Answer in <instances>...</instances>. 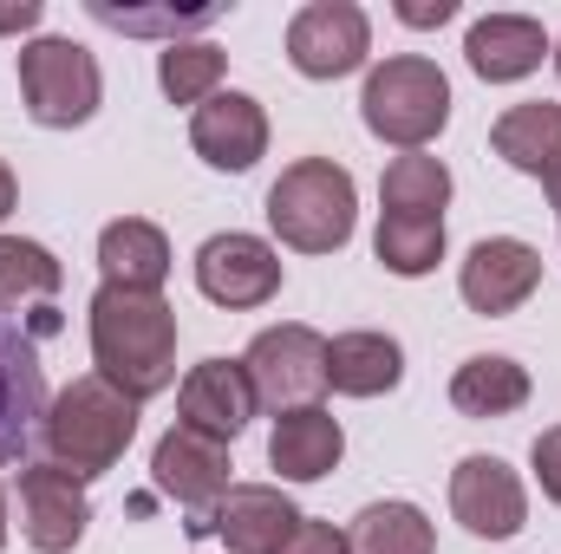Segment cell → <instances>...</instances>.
Here are the masks:
<instances>
[{
  "instance_id": "obj_12",
  "label": "cell",
  "mask_w": 561,
  "mask_h": 554,
  "mask_svg": "<svg viewBox=\"0 0 561 554\" xmlns=\"http://www.w3.org/2000/svg\"><path fill=\"white\" fill-rule=\"evenodd\" d=\"M450 516L477 542H510L529 522V489L503 457H463L450 470Z\"/></svg>"
},
{
  "instance_id": "obj_19",
  "label": "cell",
  "mask_w": 561,
  "mask_h": 554,
  "mask_svg": "<svg viewBox=\"0 0 561 554\" xmlns=\"http://www.w3.org/2000/svg\"><path fill=\"white\" fill-rule=\"evenodd\" d=\"M405 379V346L392 333H340L327 339V385L340 399H386Z\"/></svg>"
},
{
  "instance_id": "obj_34",
  "label": "cell",
  "mask_w": 561,
  "mask_h": 554,
  "mask_svg": "<svg viewBox=\"0 0 561 554\" xmlns=\"http://www.w3.org/2000/svg\"><path fill=\"white\" fill-rule=\"evenodd\" d=\"M0 549H7V489H0Z\"/></svg>"
},
{
  "instance_id": "obj_15",
  "label": "cell",
  "mask_w": 561,
  "mask_h": 554,
  "mask_svg": "<svg viewBox=\"0 0 561 554\" xmlns=\"http://www.w3.org/2000/svg\"><path fill=\"white\" fill-rule=\"evenodd\" d=\"M190 143H196V157L209 170H229V176L255 170L268 157V112H262V99L255 92H216L209 105L190 112Z\"/></svg>"
},
{
  "instance_id": "obj_14",
  "label": "cell",
  "mask_w": 561,
  "mask_h": 554,
  "mask_svg": "<svg viewBox=\"0 0 561 554\" xmlns=\"http://www.w3.org/2000/svg\"><path fill=\"white\" fill-rule=\"evenodd\" d=\"M255 412H262V405H255V385H249L242 359H222V353H216V359L190 366L183 385H176V424H190V430H203V437H216V443H236Z\"/></svg>"
},
{
  "instance_id": "obj_24",
  "label": "cell",
  "mask_w": 561,
  "mask_h": 554,
  "mask_svg": "<svg viewBox=\"0 0 561 554\" xmlns=\"http://www.w3.org/2000/svg\"><path fill=\"white\" fill-rule=\"evenodd\" d=\"M346 554H437V529L419 503H366L346 529Z\"/></svg>"
},
{
  "instance_id": "obj_23",
  "label": "cell",
  "mask_w": 561,
  "mask_h": 554,
  "mask_svg": "<svg viewBox=\"0 0 561 554\" xmlns=\"http://www.w3.org/2000/svg\"><path fill=\"white\" fill-rule=\"evenodd\" d=\"M59 255L46 242H26V235H0V313H53V293H59Z\"/></svg>"
},
{
  "instance_id": "obj_17",
  "label": "cell",
  "mask_w": 561,
  "mask_h": 554,
  "mask_svg": "<svg viewBox=\"0 0 561 554\" xmlns=\"http://www.w3.org/2000/svg\"><path fill=\"white\" fill-rule=\"evenodd\" d=\"M209 529L222 535L229 554H275L280 542L300 529V509L280 496L275 483H236V489L216 503Z\"/></svg>"
},
{
  "instance_id": "obj_1",
  "label": "cell",
  "mask_w": 561,
  "mask_h": 554,
  "mask_svg": "<svg viewBox=\"0 0 561 554\" xmlns=\"http://www.w3.org/2000/svg\"><path fill=\"white\" fill-rule=\"evenodd\" d=\"M85 313H92V366L105 385H118L138 405L176 385V307L163 293L105 280Z\"/></svg>"
},
{
  "instance_id": "obj_9",
  "label": "cell",
  "mask_w": 561,
  "mask_h": 554,
  "mask_svg": "<svg viewBox=\"0 0 561 554\" xmlns=\"http://www.w3.org/2000/svg\"><path fill=\"white\" fill-rule=\"evenodd\" d=\"M46 405L53 399H46L39 339L0 313V463H33V443L46 430Z\"/></svg>"
},
{
  "instance_id": "obj_7",
  "label": "cell",
  "mask_w": 561,
  "mask_h": 554,
  "mask_svg": "<svg viewBox=\"0 0 561 554\" xmlns=\"http://www.w3.org/2000/svg\"><path fill=\"white\" fill-rule=\"evenodd\" d=\"M229 470H236V463H229V443H216V437H203V430H190V424H170V430L157 437V450H150V476H157V489H163L170 503L190 509V535H203L209 516H216V503L236 489Z\"/></svg>"
},
{
  "instance_id": "obj_33",
  "label": "cell",
  "mask_w": 561,
  "mask_h": 554,
  "mask_svg": "<svg viewBox=\"0 0 561 554\" xmlns=\"http://www.w3.org/2000/svg\"><path fill=\"white\" fill-rule=\"evenodd\" d=\"M549 203H556V222H561V170L549 176Z\"/></svg>"
},
{
  "instance_id": "obj_11",
  "label": "cell",
  "mask_w": 561,
  "mask_h": 554,
  "mask_svg": "<svg viewBox=\"0 0 561 554\" xmlns=\"http://www.w3.org/2000/svg\"><path fill=\"white\" fill-rule=\"evenodd\" d=\"M85 483L59 463H20V535L33 554H72L85 542Z\"/></svg>"
},
{
  "instance_id": "obj_2",
  "label": "cell",
  "mask_w": 561,
  "mask_h": 554,
  "mask_svg": "<svg viewBox=\"0 0 561 554\" xmlns=\"http://www.w3.org/2000/svg\"><path fill=\"white\" fill-rule=\"evenodd\" d=\"M131 437H138V399H125V392L105 385L99 372L72 379V385L46 405V430H39L46 463L72 470L79 483L118 470L125 450H131Z\"/></svg>"
},
{
  "instance_id": "obj_29",
  "label": "cell",
  "mask_w": 561,
  "mask_h": 554,
  "mask_svg": "<svg viewBox=\"0 0 561 554\" xmlns=\"http://www.w3.org/2000/svg\"><path fill=\"white\" fill-rule=\"evenodd\" d=\"M275 554H346V535L333 529V522H313V516H300V529L280 542Z\"/></svg>"
},
{
  "instance_id": "obj_5",
  "label": "cell",
  "mask_w": 561,
  "mask_h": 554,
  "mask_svg": "<svg viewBox=\"0 0 561 554\" xmlns=\"http://www.w3.org/2000/svg\"><path fill=\"white\" fill-rule=\"evenodd\" d=\"M20 99H26V118L46 125V131L92 125V112H99V99H105L99 59H92L79 39L39 33V39L20 46Z\"/></svg>"
},
{
  "instance_id": "obj_13",
  "label": "cell",
  "mask_w": 561,
  "mask_h": 554,
  "mask_svg": "<svg viewBox=\"0 0 561 554\" xmlns=\"http://www.w3.org/2000/svg\"><path fill=\"white\" fill-rule=\"evenodd\" d=\"M536 287H542V255H536L529 242H516V235H490V242H477V249L463 255V268H457V293H463V307L483 313V320H503V313L529 307Z\"/></svg>"
},
{
  "instance_id": "obj_31",
  "label": "cell",
  "mask_w": 561,
  "mask_h": 554,
  "mask_svg": "<svg viewBox=\"0 0 561 554\" xmlns=\"http://www.w3.org/2000/svg\"><path fill=\"white\" fill-rule=\"evenodd\" d=\"M457 13V0H437V7H399V20H412V26H444Z\"/></svg>"
},
{
  "instance_id": "obj_27",
  "label": "cell",
  "mask_w": 561,
  "mask_h": 554,
  "mask_svg": "<svg viewBox=\"0 0 561 554\" xmlns=\"http://www.w3.org/2000/svg\"><path fill=\"white\" fill-rule=\"evenodd\" d=\"M373 255L386 262V275L419 280L444 262V216H379Z\"/></svg>"
},
{
  "instance_id": "obj_4",
  "label": "cell",
  "mask_w": 561,
  "mask_h": 554,
  "mask_svg": "<svg viewBox=\"0 0 561 554\" xmlns=\"http://www.w3.org/2000/svg\"><path fill=\"white\" fill-rule=\"evenodd\" d=\"M359 118H366V131L379 143L424 150V143L450 125V79H444L437 59H424V53H392L386 66L366 72Z\"/></svg>"
},
{
  "instance_id": "obj_6",
  "label": "cell",
  "mask_w": 561,
  "mask_h": 554,
  "mask_svg": "<svg viewBox=\"0 0 561 554\" xmlns=\"http://www.w3.org/2000/svg\"><path fill=\"white\" fill-rule=\"evenodd\" d=\"M242 372H249V385H255V405L262 412H307V405H320V392H327V339L313 333V326H268V333H255L249 339V353H242Z\"/></svg>"
},
{
  "instance_id": "obj_10",
  "label": "cell",
  "mask_w": 561,
  "mask_h": 554,
  "mask_svg": "<svg viewBox=\"0 0 561 554\" xmlns=\"http://www.w3.org/2000/svg\"><path fill=\"white\" fill-rule=\"evenodd\" d=\"M196 287H203V300H216V307H229V313L268 307L280 293V249L262 242V235H242V229L209 235V242L196 249Z\"/></svg>"
},
{
  "instance_id": "obj_28",
  "label": "cell",
  "mask_w": 561,
  "mask_h": 554,
  "mask_svg": "<svg viewBox=\"0 0 561 554\" xmlns=\"http://www.w3.org/2000/svg\"><path fill=\"white\" fill-rule=\"evenodd\" d=\"M529 470H536V483H542V496L561 509V424H549L542 437H536V450H529Z\"/></svg>"
},
{
  "instance_id": "obj_8",
  "label": "cell",
  "mask_w": 561,
  "mask_h": 554,
  "mask_svg": "<svg viewBox=\"0 0 561 554\" xmlns=\"http://www.w3.org/2000/svg\"><path fill=\"white\" fill-rule=\"evenodd\" d=\"M373 53V20L353 0H307L287 20V59L300 79H346Z\"/></svg>"
},
{
  "instance_id": "obj_30",
  "label": "cell",
  "mask_w": 561,
  "mask_h": 554,
  "mask_svg": "<svg viewBox=\"0 0 561 554\" xmlns=\"http://www.w3.org/2000/svg\"><path fill=\"white\" fill-rule=\"evenodd\" d=\"M39 26V0H20V7H0V33H26Z\"/></svg>"
},
{
  "instance_id": "obj_25",
  "label": "cell",
  "mask_w": 561,
  "mask_h": 554,
  "mask_svg": "<svg viewBox=\"0 0 561 554\" xmlns=\"http://www.w3.org/2000/svg\"><path fill=\"white\" fill-rule=\"evenodd\" d=\"M379 203H386V216H444V203H450L444 157H431V150L392 157L386 176H379Z\"/></svg>"
},
{
  "instance_id": "obj_18",
  "label": "cell",
  "mask_w": 561,
  "mask_h": 554,
  "mask_svg": "<svg viewBox=\"0 0 561 554\" xmlns=\"http://www.w3.org/2000/svg\"><path fill=\"white\" fill-rule=\"evenodd\" d=\"M340 457H346V430L327 405L280 412L268 430V463L280 470V483H320L340 470Z\"/></svg>"
},
{
  "instance_id": "obj_20",
  "label": "cell",
  "mask_w": 561,
  "mask_h": 554,
  "mask_svg": "<svg viewBox=\"0 0 561 554\" xmlns=\"http://www.w3.org/2000/svg\"><path fill=\"white\" fill-rule=\"evenodd\" d=\"M490 150L523 170V176H556L561 170V105L549 99H529V105H510L496 125H490Z\"/></svg>"
},
{
  "instance_id": "obj_3",
  "label": "cell",
  "mask_w": 561,
  "mask_h": 554,
  "mask_svg": "<svg viewBox=\"0 0 561 554\" xmlns=\"http://www.w3.org/2000/svg\"><path fill=\"white\" fill-rule=\"evenodd\" d=\"M353 222H359V189H353V170L333 157H300L268 183V229L294 255L346 249Z\"/></svg>"
},
{
  "instance_id": "obj_32",
  "label": "cell",
  "mask_w": 561,
  "mask_h": 554,
  "mask_svg": "<svg viewBox=\"0 0 561 554\" xmlns=\"http://www.w3.org/2000/svg\"><path fill=\"white\" fill-rule=\"evenodd\" d=\"M13 203H20V183H13V170H7V157H0V222L13 216Z\"/></svg>"
},
{
  "instance_id": "obj_35",
  "label": "cell",
  "mask_w": 561,
  "mask_h": 554,
  "mask_svg": "<svg viewBox=\"0 0 561 554\" xmlns=\"http://www.w3.org/2000/svg\"><path fill=\"white\" fill-rule=\"evenodd\" d=\"M549 59H556V72H561V39H556V53H549Z\"/></svg>"
},
{
  "instance_id": "obj_16",
  "label": "cell",
  "mask_w": 561,
  "mask_h": 554,
  "mask_svg": "<svg viewBox=\"0 0 561 554\" xmlns=\"http://www.w3.org/2000/svg\"><path fill=\"white\" fill-rule=\"evenodd\" d=\"M549 53H556V39H549L542 20H529V13H483V20H470V33H463V59H470V72H477L483 85H516V79H529Z\"/></svg>"
},
{
  "instance_id": "obj_22",
  "label": "cell",
  "mask_w": 561,
  "mask_h": 554,
  "mask_svg": "<svg viewBox=\"0 0 561 554\" xmlns=\"http://www.w3.org/2000/svg\"><path fill=\"white\" fill-rule=\"evenodd\" d=\"M529 366H516L510 353H477L450 372V405L463 417H510L529 405Z\"/></svg>"
},
{
  "instance_id": "obj_26",
  "label": "cell",
  "mask_w": 561,
  "mask_h": 554,
  "mask_svg": "<svg viewBox=\"0 0 561 554\" xmlns=\"http://www.w3.org/2000/svg\"><path fill=\"white\" fill-rule=\"evenodd\" d=\"M222 72H229V59H222V46H209V39H170V46L157 53V85H163V99H170V105H190V112L216 99Z\"/></svg>"
},
{
  "instance_id": "obj_21",
  "label": "cell",
  "mask_w": 561,
  "mask_h": 554,
  "mask_svg": "<svg viewBox=\"0 0 561 554\" xmlns=\"http://www.w3.org/2000/svg\"><path fill=\"white\" fill-rule=\"evenodd\" d=\"M99 268L112 287H138V293H157L170 280V235L144 216H118L105 222L99 235Z\"/></svg>"
}]
</instances>
